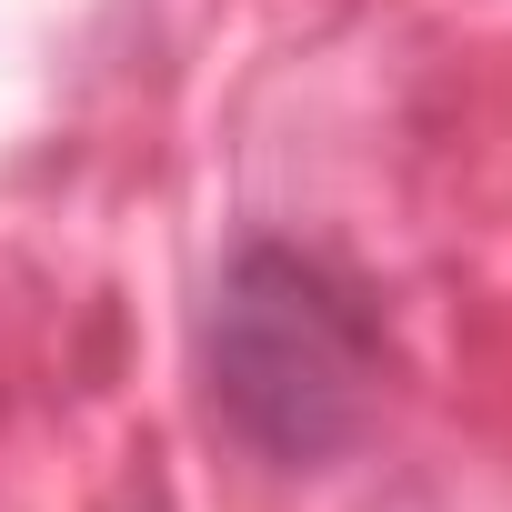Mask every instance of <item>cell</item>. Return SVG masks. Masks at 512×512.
I'll return each mask as SVG.
<instances>
[{
	"mask_svg": "<svg viewBox=\"0 0 512 512\" xmlns=\"http://www.w3.org/2000/svg\"><path fill=\"white\" fill-rule=\"evenodd\" d=\"M372 382H382V332L332 262L251 241L221 272V292H211V402L251 452H272V462L342 452L372 412Z\"/></svg>",
	"mask_w": 512,
	"mask_h": 512,
	"instance_id": "obj_1",
	"label": "cell"
}]
</instances>
